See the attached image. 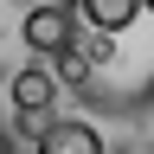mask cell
Wrapping results in <instances>:
<instances>
[{"instance_id": "6da1fadb", "label": "cell", "mask_w": 154, "mask_h": 154, "mask_svg": "<svg viewBox=\"0 0 154 154\" xmlns=\"http://www.w3.org/2000/svg\"><path fill=\"white\" fill-rule=\"evenodd\" d=\"M64 90L84 109H96L103 122H141L154 109V13H141L122 32L84 26L77 19V38L64 58H51Z\"/></svg>"}, {"instance_id": "7a4b0ae2", "label": "cell", "mask_w": 154, "mask_h": 154, "mask_svg": "<svg viewBox=\"0 0 154 154\" xmlns=\"http://www.w3.org/2000/svg\"><path fill=\"white\" fill-rule=\"evenodd\" d=\"M19 38L32 45V58H64L77 38V7L71 0H32L19 19Z\"/></svg>"}, {"instance_id": "3957f363", "label": "cell", "mask_w": 154, "mask_h": 154, "mask_svg": "<svg viewBox=\"0 0 154 154\" xmlns=\"http://www.w3.org/2000/svg\"><path fill=\"white\" fill-rule=\"evenodd\" d=\"M7 96H13V116H51V103L64 96V77L51 58H32L7 77Z\"/></svg>"}, {"instance_id": "277c9868", "label": "cell", "mask_w": 154, "mask_h": 154, "mask_svg": "<svg viewBox=\"0 0 154 154\" xmlns=\"http://www.w3.org/2000/svg\"><path fill=\"white\" fill-rule=\"evenodd\" d=\"M32 154H109V141L90 116H51L45 135L32 141Z\"/></svg>"}, {"instance_id": "5b68a950", "label": "cell", "mask_w": 154, "mask_h": 154, "mask_svg": "<svg viewBox=\"0 0 154 154\" xmlns=\"http://www.w3.org/2000/svg\"><path fill=\"white\" fill-rule=\"evenodd\" d=\"M71 7H77L84 26H103V32H122V26H135V19L148 13L141 0H71Z\"/></svg>"}, {"instance_id": "8992f818", "label": "cell", "mask_w": 154, "mask_h": 154, "mask_svg": "<svg viewBox=\"0 0 154 154\" xmlns=\"http://www.w3.org/2000/svg\"><path fill=\"white\" fill-rule=\"evenodd\" d=\"M116 154H154V141H148V135H135V141H122Z\"/></svg>"}, {"instance_id": "52a82bcc", "label": "cell", "mask_w": 154, "mask_h": 154, "mask_svg": "<svg viewBox=\"0 0 154 154\" xmlns=\"http://www.w3.org/2000/svg\"><path fill=\"white\" fill-rule=\"evenodd\" d=\"M0 154H13V141H7V128H0Z\"/></svg>"}, {"instance_id": "ba28073f", "label": "cell", "mask_w": 154, "mask_h": 154, "mask_svg": "<svg viewBox=\"0 0 154 154\" xmlns=\"http://www.w3.org/2000/svg\"><path fill=\"white\" fill-rule=\"evenodd\" d=\"M141 7H148V13H154V0H141Z\"/></svg>"}]
</instances>
